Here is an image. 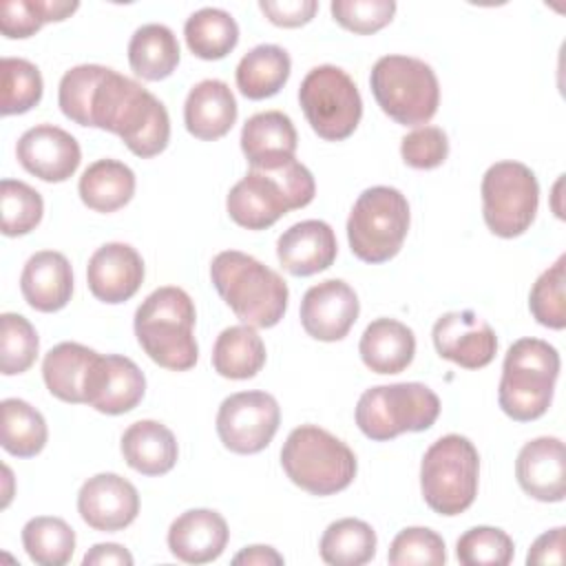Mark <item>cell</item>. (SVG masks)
Wrapping results in <instances>:
<instances>
[{"instance_id":"1","label":"cell","mask_w":566,"mask_h":566,"mask_svg":"<svg viewBox=\"0 0 566 566\" xmlns=\"http://www.w3.org/2000/svg\"><path fill=\"white\" fill-rule=\"evenodd\" d=\"M88 126L115 133L126 148L142 157H155L170 142L166 106L139 82L104 66L88 104Z\"/></svg>"},{"instance_id":"2","label":"cell","mask_w":566,"mask_h":566,"mask_svg":"<svg viewBox=\"0 0 566 566\" xmlns=\"http://www.w3.org/2000/svg\"><path fill=\"white\" fill-rule=\"evenodd\" d=\"M316 184L312 172L294 157L250 168L226 199L230 219L248 230H265L283 214L312 203Z\"/></svg>"},{"instance_id":"3","label":"cell","mask_w":566,"mask_h":566,"mask_svg":"<svg viewBox=\"0 0 566 566\" xmlns=\"http://www.w3.org/2000/svg\"><path fill=\"white\" fill-rule=\"evenodd\" d=\"M210 279L243 325L274 327L287 310V283L279 272L245 252H219L210 263Z\"/></svg>"},{"instance_id":"4","label":"cell","mask_w":566,"mask_h":566,"mask_svg":"<svg viewBox=\"0 0 566 566\" xmlns=\"http://www.w3.org/2000/svg\"><path fill=\"white\" fill-rule=\"evenodd\" d=\"M195 303L181 287L153 290L135 312V336L146 356L170 371H188L199 358Z\"/></svg>"},{"instance_id":"5","label":"cell","mask_w":566,"mask_h":566,"mask_svg":"<svg viewBox=\"0 0 566 566\" xmlns=\"http://www.w3.org/2000/svg\"><path fill=\"white\" fill-rule=\"evenodd\" d=\"M559 367V352L551 343L531 336L515 340L502 365L500 409L517 422L542 418L553 402Z\"/></svg>"},{"instance_id":"6","label":"cell","mask_w":566,"mask_h":566,"mask_svg":"<svg viewBox=\"0 0 566 566\" xmlns=\"http://www.w3.org/2000/svg\"><path fill=\"white\" fill-rule=\"evenodd\" d=\"M281 467L298 489L318 497L345 491L358 471L354 451L316 424L290 431L281 449Z\"/></svg>"},{"instance_id":"7","label":"cell","mask_w":566,"mask_h":566,"mask_svg":"<svg viewBox=\"0 0 566 566\" xmlns=\"http://www.w3.org/2000/svg\"><path fill=\"white\" fill-rule=\"evenodd\" d=\"M480 455L475 444L460 436L438 438L420 462V491L427 506L444 517L464 513L478 495Z\"/></svg>"},{"instance_id":"8","label":"cell","mask_w":566,"mask_h":566,"mask_svg":"<svg viewBox=\"0 0 566 566\" xmlns=\"http://www.w3.org/2000/svg\"><path fill=\"white\" fill-rule=\"evenodd\" d=\"M369 86L382 113L402 126H424L440 104L433 69L411 55L391 53L376 60Z\"/></svg>"},{"instance_id":"9","label":"cell","mask_w":566,"mask_h":566,"mask_svg":"<svg viewBox=\"0 0 566 566\" xmlns=\"http://www.w3.org/2000/svg\"><path fill=\"white\" fill-rule=\"evenodd\" d=\"M407 197L391 186H371L358 195L347 219L352 254L365 263L394 259L409 232Z\"/></svg>"},{"instance_id":"10","label":"cell","mask_w":566,"mask_h":566,"mask_svg":"<svg viewBox=\"0 0 566 566\" xmlns=\"http://www.w3.org/2000/svg\"><path fill=\"white\" fill-rule=\"evenodd\" d=\"M358 429L376 442L400 433L427 431L440 416V398L422 382L376 385L356 402Z\"/></svg>"},{"instance_id":"11","label":"cell","mask_w":566,"mask_h":566,"mask_svg":"<svg viewBox=\"0 0 566 566\" xmlns=\"http://www.w3.org/2000/svg\"><path fill=\"white\" fill-rule=\"evenodd\" d=\"M482 217L486 228L502 239L524 234L535 221L539 184L522 161H495L482 177Z\"/></svg>"},{"instance_id":"12","label":"cell","mask_w":566,"mask_h":566,"mask_svg":"<svg viewBox=\"0 0 566 566\" xmlns=\"http://www.w3.org/2000/svg\"><path fill=\"white\" fill-rule=\"evenodd\" d=\"M298 102L312 130L325 142L347 139L363 117V97L356 82L334 64L307 71L298 88Z\"/></svg>"},{"instance_id":"13","label":"cell","mask_w":566,"mask_h":566,"mask_svg":"<svg viewBox=\"0 0 566 566\" xmlns=\"http://www.w3.org/2000/svg\"><path fill=\"white\" fill-rule=\"evenodd\" d=\"M281 407L268 391H237L219 405L217 436L223 447L239 455L263 451L276 436Z\"/></svg>"},{"instance_id":"14","label":"cell","mask_w":566,"mask_h":566,"mask_svg":"<svg viewBox=\"0 0 566 566\" xmlns=\"http://www.w3.org/2000/svg\"><path fill=\"white\" fill-rule=\"evenodd\" d=\"M146 394V376L135 360L119 354H97L86 378L84 402L106 416L133 411Z\"/></svg>"},{"instance_id":"15","label":"cell","mask_w":566,"mask_h":566,"mask_svg":"<svg viewBox=\"0 0 566 566\" xmlns=\"http://www.w3.org/2000/svg\"><path fill=\"white\" fill-rule=\"evenodd\" d=\"M431 338L442 358L464 369L486 367L497 352V336L493 327L473 310L442 314L433 323Z\"/></svg>"},{"instance_id":"16","label":"cell","mask_w":566,"mask_h":566,"mask_svg":"<svg viewBox=\"0 0 566 566\" xmlns=\"http://www.w3.org/2000/svg\"><path fill=\"white\" fill-rule=\"evenodd\" d=\"M360 312L358 296L343 279H327L312 285L301 301L303 329L323 343L340 340L349 334Z\"/></svg>"},{"instance_id":"17","label":"cell","mask_w":566,"mask_h":566,"mask_svg":"<svg viewBox=\"0 0 566 566\" xmlns=\"http://www.w3.org/2000/svg\"><path fill=\"white\" fill-rule=\"evenodd\" d=\"M20 166L42 181L60 184L75 175L82 150L77 139L60 126L38 124L24 130L15 146Z\"/></svg>"},{"instance_id":"18","label":"cell","mask_w":566,"mask_h":566,"mask_svg":"<svg viewBox=\"0 0 566 566\" xmlns=\"http://www.w3.org/2000/svg\"><path fill=\"white\" fill-rule=\"evenodd\" d=\"M77 513L91 528L115 533L135 522L139 513V493L117 473H97L82 484L77 493Z\"/></svg>"},{"instance_id":"19","label":"cell","mask_w":566,"mask_h":566,"mask_svg":"<svg viewBox=\"0 0 566 566\" xmlns=\"http://www.w3.org/2000/svg\"><path fill=\"white\" fill-rule=\"evenodd\" d=\"M144 281V259L128 243H104L86 265V283L91 294L108 305H117L137 294Z\"/></svg>"},{"instance_id":"20","label":"cell","mask_w":566,"mask_h":566,"mask_svg":"<svg viewBox=\"0 0 566 566\" xmlns=\"http://www.w3.org/2000/svg\"><path fill=\"white\" fill-rule=\"evenodd\" d=\"M515 478L526 495L539 502H562L566 495L564 442L555 436L528 440L515 460Z\"/></svg>"},{"instance_id":"21","label":"cell","mask_w":566,"mask_h":566,"mask_svg":"<svg viewBox=\"0 0 566 566\" xmlns=\"http://www.w3.org/2000/svg\"><path fill=\"white\" fill-rule=\"evenodd\" d=\"M338 254L336 234L321 219H305L290 226L276 241V256L294 276H312L327 270Z\"/></svg>"},{"instance_id":"22","label":"cell","mask_w":566,"mask_h":566,"mask_svg":"<svg viewBox=\"0 0 566 566\" xmlns=\"http://www.w3.org/2000/svg\"><path fill=\"white\" fill-rule=\"evenodd\" d=\"M228 537L230 531L221 513L212 509H190L172 520L168 548L186 564H208L223 553Z\"/></svg>"},{"instance_id":"23","label":"cell","mask_w":566,"mask_h":566,"mask_svg":"<svg viewBox=\"0 0 566 566\" xmlns=\"http://www.w3.org/2000/svg\"><path fill=\"white\" fill-rule=\"evenodd\" d=\"M20 292L38 312H57L66 307L73 294V270L69 259L55 250L31 254L20 274Z\"/></svg>"},{"instance_id":"24","label":"cell","mask_w":566,"mask_h":566,"mask_svg":"<svg viewBox=\"0 0 566 566\" xmlns=\"http://www.w3.org/2000/svg\"><path fill=\"white\" fill-rule=\"evenodd\" d=\"M239 115L237 99L223 80L197 82L184 104V124L188 133L203 142H214L230 133Z\"/></svg>"},{"instance_id":"25","label":"cell","mask_w":566,"mask_h":566,"mask_svg":"<svg viewBox=\"0 0 566 566\" xmlns=\"http://www.w3.org/2000/svg\"><path fill=\"white\" fill-rule=\"evenodd\" d=\"M358 354L365 367L376 374H400L413 360L416 336L405 323L382 316L365 327Z\"/></svg>"},{"instance_id":"26","label":"cell","mask_w":566,"mask_h":566,"mask_svg":"<svg viewBox=\"0 0 566 566\" xmlns=\"http://www.w3.org/2000/svg\"><path fill=\"white\" fill-rule=\"evenodd\" d=\"M119 449L126 464L142 475H164L179 458L175 433L157 420L133 422L122 433Z\"/></svg>"},{"instance_id":"27","label":"cell","mask_w":566,"mask_h":566,"mask_svg":"<svg viewBox=\"0 0 566 566\" xmlns=\"http://www.w3.org/2000/svg\"><path fill=\"white\" fill-rule=\"evenodd\" d=\"M298 144L296 128L283 111H263L252 117L241 128V150L250 168L294 157Z\"/></svg>"},{"instance_id":"28","label":"cell","mask_w":566,"mask_h":566,"mask_svg":"<svg viewBox=\"0 0 566 566\" xmlns=\"http://www.w3.org/2000/svg\"><path fill=\"white\" fill-rule=\"evenodd\" d=\"M95 356V349L71 340L51 347L42 360V378L51 396L62 402H84V387Z\"/></svg>"},{"instance_id":"29","label":"cell","mask_w":566,"mask_h":566,"mask_svg":"<svg viewBox=\"0 0 566 566\" xmlns=\"http://www.w3.org/2000/svg\"><path fill=\"white\" fill-rule=\"evenodd\" d=\"M80 199L95 212H115L135 195V172L117 159H97L80 177Z\"/></svg>"},{"instance_id":"30","label":"cell","mask_w":566,"mask_h":566,"mask_svg":"<svg viewBox=\"0 0 566 566\" xmlns=\"http://www.w3.org/2000/svg\"><path fill=\"white\" fill-rule=\"evenodd\" d=\"M181 57L175 33L159 22L142 24L128 42V64L135 75L148 82H159L172 75Z\"/></svg>"},{"instance_id":"31","label":"cell","mask_w":566,"mask_h":566,"mask_svg":"<svg viewBox=\"0 0 566 566\" xmlns=\"http://www.w3.org/2000/svg\"><path fill=\"white\" fill-rule=\"evenodd\" d=\"M292 71L290 53L279 44H259L250 49L237 64V86L248 99H265L276 95Z\"/></svg>"},{"instance_id":"32","label":"cell","mask_w":566,"mask_h":566,"mask_svg":"<svg viewBox=\"0 0 566 566\" xmlns=\"http://www.w3.org/2000/svg\"><path fill=\"white\" fill-rule=\"evenodd\" d=\"M265 365V345L256 327L230 325L212 347V367L219 376L230 380L254 378Z\"/></svg>"},{"instance_id":"33","label":"cell","mask_w":566,"mask_h":566,"mask_svg":"<svg viewBox=\"0 0 566 566\" xmlns=\"http://www.w3.org/2000/svg\"><path fill=\"white\" fill-rule=\"evenodd\" d=\"M184 38L192 55L201 60H221L237 46L239 24L228 11L203 7L186 20Z\"/></svg>"},{"instance_id":"34","label":"cell","mask_w":566,"mask_h":566,"mask_svg":"<svg viewBox=\"0 0 566 566\" xmlns=\"http://www.w3.org/2000/svg\"><path fill=\"white\" fill-rule=\"evenodd\" d=\"M374 528L356 517L332 522L321 537V559L332 566H363L376 555Z\"/></svg>"},{"instance_id":"35","label":"cell","mask_w":566,"mask_h":566,"mask_svg":"<svg viewBox=\"0 0 566 566\" xmlns=\"http://www.w3.org/2000/svg\"><path fill=\"white\" fill-rule=\"evenodd\" d=\"M2 411V449L15 458L38 455L49 438L44 416L22 398H4Z\"/></svg>"},{"instance_id":"36","label":"cell","mask_w":566,"mask_h":566,"mask_svg":"<svg viewBox=\"0 0 566 566\" xmlns=\"http://www.w3.org/2000/svg\"><path fill=\"white\" fill-rule=\"evenodd\" d=\"M22 546L40 566H64L75 553V531L62 517L38 515L22 526Z\"/></svg>"},{"instance_id":"37","label":"cell","mask_w":566,"mask_h":566,"mask_svg":"<svg viewBox=\"0 0 566 566\" xmlns=\"http://www.w3.org/2000/svg\"><path fill=\"white\" fill-rule=\"evenodd\" d=\"M80 9L75 0H2L0 31L4 38L22 40L38 33L46 22H60Z\"/></svg>"},{"instance_id":"38","label":"cell","mask_w":566,"mask_h":566,"mask_svg":"<svg viewBox=\"0 0 566 566\" xmlns=\"http://www.w3.org/2000/svg\"><path fill=\"white\" fill-rule=\"evenodd\" d=\"M0 77L2 115H20L40 104L44 82L33 62L24 57H2Z\"/></svg>"},{"instance_id":"39","label":"cell","mask_w":566,"mask_h":566,"mask_svg":"<svg viewBox=\"0 0 566 566\" xmlns=\"http://www.w3.org/2000/svg\"><path fill=\"white\" fill-rule=\"evenodd\" d=\"M0 212L2 234L22 237L38 228L44 214L42 195L24 181L2 179L0 184Z\"/></svg>"},{"instance_id":"40","label":"cell","mask_w":566,"mask_h":566,"mask_svg":"<svg viewBox=\"0 0 566 566\" xmlns=\"http://www.w3.org/2000/svg\"><path fill=\"white\" fill-rule=\"evenodd\" d=\"M0 371L4 376L24 374L38 358L40 338L35 327L15 312L0 316Z\"/></svg>"},{"instance_id":"41","label":"cell","mask_w":566,"mask_h":566,"mask_svg":"<svg viewBox=\"0 0 566 566\" xmlns=\"http://www.w3.org/2000/svg\"><path fill=\"white\" fill-rule=\"evenodd\" d=\"M566 254H559V259L546 268L537 281L531 287L528 294V310L533 318L551 329H564L566 327Z\"/></svg>"},{"instance_id":"42","label":"cell","mask_w":566,"mask_h":566,"mask_svg":"<svg viewBox=\"0 0 566 566\" xmlns=\"http://www.w3.org/2000/svg\"><path fill=\"white\" fill-rule=\"evenodd\" d=\"M513 555V539L495 526H473L455 542V557L464 566H506Z\"/></svg>"},{"instance_id":"43","label":"cell","mask_w":566,"mask_h":566,"mask_svg":"<svg viewBox=\"0 0 566 566\" xmlns=\"http://www.w3.org/2000/svg\"><path fill=\"white\" fill-rule=\"evenodd\" d=\"M387 562L391 566H440L447 562L444 539L424 526L402 528L391 539Z\"/></svg>"},{"instance_id":"44","label":"cell","mask_w":566,"mask_h":566,"mask_svg":"<svg viewBox=\"0 0 566 566\" xmlns=\"http://www.w3.org/2000/svg\"><path fill=\"white\" fill-rule=\"evenodd\" d=\"M332 18L347 31L369 35L394 20V0H334Z\"/></svg>"},{"instance_id":"45","label":"cell","mask_w":566,"mask_h":566,"mask_svg":"<svg viewBox=\"0 0 566 566\" xmlns=\"http://www.w3.org/2000/svg\"><path fill=\"white\" fill-rule=\"evenodd\" d=\"M402 161L416 170H431L449 157V137L440 126H418L400 142Z\"/></svg>"},{"instance_id":"46","label":"cell","mask_w":566,"mask_h":566,"mask_svg":"<svg viewBox=\"0 0 566 566\" xmlns=\"http://www.w3.org/2000/svg\"><path fill=\"white\" fill-rule=\"evenodd\" d=\"M259 9L272 24L294 29V27L307 24L314 18V13L318 11V2L316 0H283V2L261 0Z\"/></svg>"},{"instance_id":"47","label":"cell","mask_w":566,"mask_h":566,"mask_svg":"<svg viewBox=\"0 0 566 566\" xmlns=\"http://www.w3.org/2000/svg\"><path fill=\"white\" fill-rule=\"evenodd\" d=\"M564 526L542 533L526 553V564H564Z\"/></svg>"},{"instance_id":"48","label":"cell","mask_w":566,"mask_h":566,"mask_svg":"<svg viewBox=\"0 0 566 566\" xmlns=\"http://www.w3.org/2000/svg\"><path fill=\"white\" fill-rule=\"evenodd\" d=\"M84 566H133V555L122 544H95L82 559Z\"/></svg>"},{"instance_id":"49","label":"cell","mask_w":566,"mask_h":566,"mask_svg":"<svg viewBox=\"0 0 566 566\" xmlns=\"http://www.w3.org/2000/svg\"><path fill=\"white\" fill-rule=\"evenodd\" d=\"M232 564H243V566H281L283 564V555L276 553V548L272 546H263V544H254V546H245L243 551H239L232 557Z\"/></svg>"}]
</instances>
